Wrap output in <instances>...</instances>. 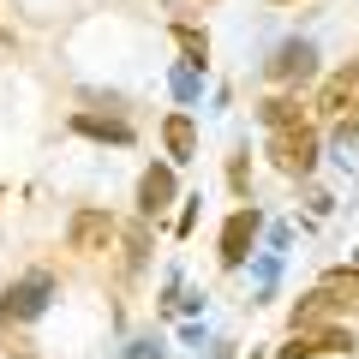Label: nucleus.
Segmentation results:
<instances>
[{
	"label": "nucleus",
	"mask_w": 359,
	"mask_h": 359,
	"mask_svg": "<svg viewBox=\"0 0 359 359\" xmlns=\"http://www.w3.org/2000/svg\"><path fill=\"white\" fill-rule=\"evenodd\" d=\"M252 359H257V353H252Z\"/></svg>",
	"instance_id": "aec40b11"
},
{
	"label": "nucleus",
	"mask_w": 359,
	"mask_h": 359,
	"mask_svg": "<svg viewBox=\"0 0 359 359\" xmlns=\"http://www.w3.org/2000/svg\"><path fill=\"white\" fill-rule=\"evenodd\" d=\"M114 240H120V222L108 216V210H78V216L66 222V245H72V252H84V257L108 252Z\"/></svg>",
	"instance_id": "20e7f679"
},
{
	"label": "nucleus",
	"mask_w": 359,
	"mask_h": 359,
	"mask_svg": "<svg viewBox=\"0 0 359 359\" xmlns=\"http://www.w3.org/2000/svg\"><path fill=\"white\" fill-rule=\"evenodd\" d=\"M257 120H264V132H282V126H299L306 108H299V96H269V102H257Z\"/></svg>",
	"instance_id": "9b49d317"
},
{
	"label": "nucleus",
	"mask_w": 359,
	"mask_h": 359,
	"mask_svg": "<svg viewBox=\"0 0 359 359\" xmlns=\"http://www.w3.org/2000/svg\"><path fill=\"white\" fill-rule=\"evenodd\" d=\"M264 156H269L276 168H282L287 180H306L311 168H318V126H311V120H299V126H282V132H269Z\"/></svg>",
	"instance_id": "f257e3e1"
},
{
	"label": "nucleus",
	"mask_w": 359,
	"mask_h": 359,
	"mask_svg": "<svg viewBox=\"0 0 359 359\" xmlns=\"http://www.w3.org/2000/svg\"><path fill=\"white\" fill-rule=\"evenodd\" d=\"M78 132H84V138H108V144H132V126L120 114H78L72 120Z\"/></svg>",
	"instance_id": "f8f14e48"
},
{
	"label": "nucleus",
	"mask_w": 359,
	"mask_h": 359,
	"mask_svg": "<svg viewBox=\"0 0 359 359\" xmlns=\"http://www.w3.org/2000/svg\"><path fill=\"white\" fill-rule=\"evenodd\" d=\"M318 287L341 299V311H353V306H359V269H330V276H323Z\"/></svg>",
	"instance_id": "ddd939ff"
},
{
	"label": "nucleus",
	"mask_w": 359,
	"mask_h": 359,
	"mask_svg": "<svg viewBox=\"0 0 359 359\" xmlns=\"http://www.w3.org/2000/svg\"><path fill=\"white\" fill-rule=\"evenodd\" d=\"M144 252H150V233H144V228H126V269H138Z\"/></svg>",
	"instance_id": "2eb2a0df"
},
{
	"label": "nucleus",
	"mask_w": 359,
	"mask_h": 359,
	"mask_svg": "<svg viewBox=\"0 0 359 359\" xmlns=\"http://www.w3.org/2000/svg\"><path fill=\"white\" fill-rule=\"evenodd\" d=\"M330 318H341V299L323 294V287H311V294L294 306V318H287V323H294V330H306V323H330Z\"/></svg>",
	"instance_id": "9d476101"
},
{
	"label": "nucleus",
	"mask_w": 359,
	"mask_h": 359,
	"mask_svg": "<svg viewBox=\"0 0 359 359\" xmlns=\"http://www.w3.org/2000/svg\"><path fill=\"white\" fill-rule=\"evenodd\" d=\"M353 269H359V252H353Z\"/></svg>",
	"instance_id": "a211bd4d"
},
{
	"label": "nucleus",
	"mask_w": 359,
	"mask_h": 359,
	"mask_svg": "<svg viewBox=\"0 0 359 359\" xmlns=\"http://www.w3.org/2000/svg\"><path fill=\"white\" fill-rule=\"evenodd\" d=\"M282 6H287V0H282Z\"/></svg>",
	"instance_id": "6ab92c4d"
},
{
	"label": "nucleus",
	"mask_w": 359,
	"mask_h": 359,
	"mask_svg": "<svg viewBox=\"0 0 359 359\" xmlns=\"http://www.w3.org/2000/svg\"><path fill=\"white\" fill-rule=\"evenodd\" d=\"M269 84H306L311 72H318V48H311V42H299V36H287L282 48L269 54Z\"/></svg>",
	"instance_id": "423d86ee"
},
{
	"label": "nucleus",
	"mask_w": 359,
	"mask_h": 359,
	"mask_svg": "<svg viewBox=\"0 0 359 359\" xmlns=\"http://www.w3.org/2000/svg\"><path fill=\"white\" fill-rule=\"evenodd\" d=\"M174 42L186 48V66H204V60H210V36H204V30L180 25V30H174Z\"/></svg>",
	"instance_id": "4468645a"
},
{
	"label": "nucleus",
	"mask_w": 359,
	"mask_h": 359,
	"mask_svg": "<svg viewBox=\"0 0 359 359\" xmlns=\"http://www.w3.org/2000/svg\"><path fill=\"white\" fill-rule=\"evenodd\" d=\"M180 198V180H174V162H156V168H144V180H138V216L150 222V216H162L168 204Z\"/></svg>",
	"instance_id": "0eeeda50"
},
{
	"label": "nucleus",
	"mask_w": 359,
	"mask_h": 359,
	"mask_svg": "<svg viewBox=\"0 0 359 359\" xmlns=\"http://www.w3.org/2000/svg\"><path fill=\"white\" fill-rule=\"evenodd\" d=\"M353 347H359L353 330H341V323H306L282 341L276 359H323V353H353Z\"/></svg>",
	"instance_id": "f03ea898"
},
{
	"label": "nucleus",
	"mask_w": 359,
	"mask_h": 359,
	"mask_svg": "<svg viewBox=\"0 0 359 359\" xmlns=\"http://www.w3.org/2000/svg\"><path fill=\"white\" fill-rule=\"evenodd\" d=\"M174 96H180V102H192V96H198V66H180V72H174Z\"/></svg>",
	"instance_id": "dca6fc26"
},
{
	"label": "nucleus",
	"mask_w": 359,
	"mask_h": 359,
	"mask_svg": "<svg viewBox=\"0 0 359 359\" xmlns=\"http://www.w3.org/2000/svg\"><path fill=\"white\" fill-rule=\"evenodd\" d=\"M228 180H233V192H245V156H233V162H228Z\"/></svg>",
	"instance_id": "f3484780"
},
{
	"label": "nucleus",
	"mask_w": 359,
	"mask_h": 359,
	"mask_svg": "<svg viewBox=\"0 0 359 359\" xmlns=\"http://www.w3.org/2000/svg\"><path fill=\"white\" fill-rule=\"evenodd\" d=\"M318 114H323V120H347V114H359V60H347L341 72L323 78V90H318Z\"/></svg>",
	"instance_id": "39448f33"
},
{
	"label": "nucleus",
	"mask_w": 359,
	"mask_h": 359,
	"mask_svg": "<svg viewBox=\"0 0 359 359\" xmlns=\"http://www.w3.org/2000/svg\"><path fill=\"white\" fill-rule=\"evenodd\" d=\"M162 144H168V162H192L198 156V126L186 114H168L162 120Z\"/></svg>",
	"instance_id": "1a4fd4ad"
},
{
	"label": "nucleus",
	"mask_w": 359,
	"mask_h": 359,
	"mask_svg": "<svg viewBox=\"0 0 359 359\" xmlns=\"http://www.w3.org/2000/svg\"><path fill=\"white\" fill-rule=\"evenodd\" d=\"M48 299H54V276H48V269H30L25 282L6 287L0 318H6V323H30V318H42V306H48Z\"/></svg>",
	"instance_id": "7ed1b4c3"
},
{
	"label": "nucleus",
	"mask_w": 359,
	"mask_h": 359,
	"mask_svg": "<svg viewBox=\"0 0 359 359\" xmlns=\"http://www.w3.org/2000/svg\"><path fill=\"white\" fill-rule=\"evenodd\" d=\"M257 228H264V216H257V210H233V216L222 222V264H228V269H240L245 257H252Z\"/></svg>",
	"instance_id": "6e6552de"
}]
</instances>
